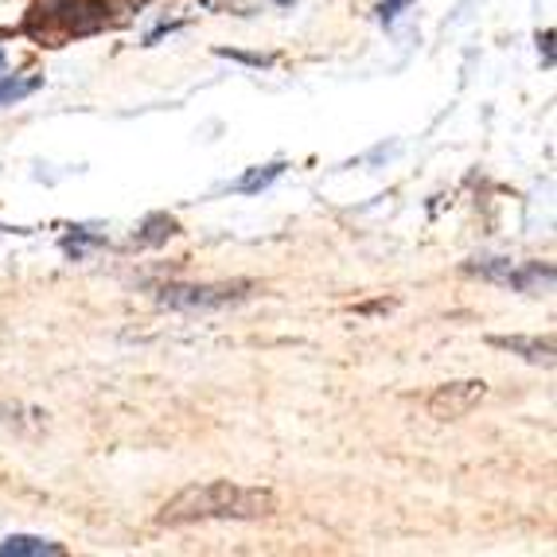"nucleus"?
Instances as JSON below:
<instances>
[{
	"instance_id": "nucleus-1",
	"label": "nucleus",
	"mask_w": 557,
	"mask_h": 557,
	"mask_svg": "<svg viewBox=\"0 0 557 557\" xmlns=\"http://www.w3.org/2000/svg\"><path fill=\"white\" fill-rule=\"evenodd\" d=\"M277 511V495L270 487H242L231 480L199 483V487H184L180 495L160 507L157 522L160 527H191V522H214V519H265Z\"/></svg>"
},
{
	"instance_id": "nucleus-2",
	"label": "nucleus",
	"mask_w": 557,
	"mask_h": 557,
	"mask_svg": "<svg viewBox=\"0 0 557 557\" xmlns=\"http://www.w3.org/2000/svg\"><path fill=\"white\" fill-rule=\"evenodd\" d=\"M250 297V281H231V285H164L160 305L180 308V312H214V308L242 305Z\"/></svg>"
},
{
	"instance_id": "nucleus-3",
	"label": "nucleus",
	"mask_w": 557,
	"mask_h": 557,
	"mask_svg": "<svg viewBox=\"0 0 557 557\" xmlns=\"http://www.w3.org/2000/svg\"><path fill=\"white\" fill-rule=\"evenodd\" d=\"M483 394H487V382H480V379L448 382V386H437V391L429 394L425 409L441 421H456V418H465V413H472L483 401Z\"/></svg>"
},
{
	"instance_id": "nucleus-4",
	"label": "nucleus",
	"mask_w": 557,
	"mask_h": 557,
	"mask_svg": "<svg viewBox=\"0 0 557 557\" xmlns=\"http://www.w3.org/2000/svg\"><path fill=\"white\" fill-rule=\"evenodd\" d=\"M499 351L522 355L527 362H542V367H554V339H542V335H492L487 339Z\"/></svg>"
},
{
	"instance_id": "nucleus-5",
	"label": "nucleus",
	"mask_w": 557,
	"mask_h": 557,
	"mask_svg": "<svg viewBox=\"0 0 557 557\" xmlns=\"http://www.w3.org/2000/svg\"><path fill=\"white\" fill-rule=\"evenodd\" d=\"M503 285L519 288V293H549L554 288V270L542 265V261H527V265H511Z\"/></svg>"
},
{
	"instance_id": "nucleus-6",
	"label": "nucleus",
	"mask_w": 557,
	"mask_h": 557,
	"mask_svg": "<svg viewBox=\"0 0 557 557\" xmlns=\"http://www.w3.org/2000/svg\"><path fill=\"white\" fill-rule=\"evenodd\" d=\"M59 557L63 546L59 542H44V539H28V534H16V539L0 542V557Z\"/></svg>"
},
{
	"instance_id": "nucleus-7",
	"label": "nucleus",
	"mask_w": 557,
	"mask_h": 557,
	"mask_svg": "<svg viewBox=\"0 0 557 557\" xmlns=\"http://www.w3.org/2000/svg\"><path fill=\"white\" fill-rule=\"evenodd\" d=\"M149 234H137V246H157V242L172 238L176 234V223L168 219V214H157V219H149V226H145Z\"/></svg>"
},
{
	"instance_id": "nucleus-8",
	"label": "nucleus",
	"mask_w": 557,
	"mask_h": 557,
	"mask_svg": "<svg viewBox=\"0 0 557 557\" xmlns=\"http://www.w3.org/2000/svg\"><path fill=\"white\" fill-rule=\"evenodd\" d=\"M281 172H285V164H270L265 172H250V176L238 184V191H261V187H270L273 180L281 176Z\"/></svg>"
},
{
	"instance_id": "nucleus-9",
	"label": "nucleus",
	"mask_w": 557,
	"mask_h": 557,
	"mask_svg": "<svg viewBox=\"0 0 557 557\" xmlns=\"http://www.w3.org/2000/svg\"><path fill=\"white\" fill-rule=\"evenodd\" d=\"M36 78L32 83H16V78H0V102H16V98H28L36 90Z\"/></svg>"
},
{
	"instance_id": "nucleus-10",
	"label": "nucleus",
	"mask_w": 557,
	"mask_h": 557,
	"mask_svg": "<svg viewBox=\"0 0 557 557\" xmlns=\"http://www.w3.org/2000/svg\"><path fill=\"white\" fill-rule=\"evenodd\" d=\"M406 4H409V0H382V4H379V20H386V24H391V20L398 16Z\"/></svg>"
},
{
	"instance_id": "nucleus-11",
	"label": "nucleus",
	"mask_w": 557,
	"mask_h": 557,
	"mask_svg": "<svg viewBox=\"0 0 557 557\" xmlns=\"http://www.w3.org/2000/svg\"><path fill=\"white\" fill-rule=\"evenodd\" d=\"M277 4H285V9H288V4H293V0H277Z\"/></svg>"
}]
</instances>
